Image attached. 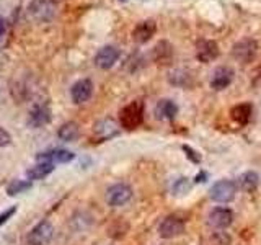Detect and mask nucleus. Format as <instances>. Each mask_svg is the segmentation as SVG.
<instances>
[{
	"instance_id": "nucleus-28",
	"label": "nucleus",
	"mask_w": 261,
	"mask_h": 245,
	"mask_svg": "<svg viewBox=\"0 0 261 245\" xmlns=\"http://www.w3.org/2000/svg\"><path fill=\"white\" fill-rule=\"evenodd\" d=\"M253 87H261V67L255 72V77H253Z\"/></svg>"
},
{
	"instance_id": "nucleus-13",
	"label": "nucleus",
	"mask_w": 261,
	"mask_h": 245,
	"mask_svg": "<svg viewBox=\"0 0 261 245\" xmlns=\"http://www.w3.org/2000/svg\"><path fill=\"white\" fill-rule=\"evenodd\" d=\"M75 159V154L65 149H53L47 152L38 154L36 160L38 162H51V163H67Z\"/></svg>"
},
{
	"instance_id": "nucleus-11",
	"label": "nucleus",
	"mask_w": 261,
	"mask_h": 245,
	"mask_svg": "<svg viewBox=\"0 0 261 245\" xmlns=\"http://www.w3.org/2000/svg\"><path fill=\"white\" fill-rule=\"evenodd\" d=\"M233 76H235L233 69L227 67V65H220V67H217L214 72H212L211 87L214 90H224L233 82Z\"/></svg>"
},
{
	"instance_id": "nucleus-21",
	"label": "nucleus",
	"mask_w": 261,
	"mask_h": 245,
	"mask_svg": "<svg viewBox=\"0 0 261 245\" xmlns=\"http://www.w3.org/2000/svg\"><path fill=\"white\" fill-rule=\"evenodd\" d=\"M259 185V177L255 172H245V174L240 177V186L243 191L253 193Z\"/></svg>"
},
{
	"instance_id": "nucleus-8",
	"label": "nucleus",
	"mask_w": 261,
	"mask_h": 245,
	"mask_svg": "<svg viewBox=\"0 0 261 245\" xmlns=\"http://www.w3.org/2000/svg\"><path fill=\"white\" fill-rule=\"evenodd\" d=\"M119 49L118 47H114V46H103L100 51L96 53L95 56V65L96 67H100L103 70H108L111 69L114 64L118 62L119 59Z\"/></svg>"
},
{
	"instance_id": "nucleus-10",
	"label": "nucleus",
	"mask_w": 261,
	"mask_h": 245,
	"mask_svg": "<svg viewBox=\"0 0 261 245\" xmlns=\"http://www.w3.org/2000/svg\"><path fill=\"white\" fill-rule=\"evenodd\" d=\"M196 56L204 64H209L219 56V46L212 39H199L196 44Z\"/></svg>"
},
{
	"instance_id": "nucleus-5",
	"label": "nucleus",
	"mask_w": 261,
	"mask_h": 245,
	"mask_svg": "<svg viewBox=\"0 0 261 245\" xmlns=\"http://www.w3.org/2000/svg\"><path fill=\"white\" fill-rule=\"evenodd\" d=\"M54 235V227L49 220H41L31 229L28 235V243L30 245H49Z\"/></svg>"
},
{
	"instance_id": "nucleus-19",
	"label": "nucleus",
	"mask_w": 261,
	"mask_h": 245,
	"mask_svg": "<svg viewBox=\"0 0 261 245\" xmlns=\"http://www.w3.org/2000/svg\"><path fill=\"white\" fill-rule=\"evenodd\" d=\"M54 170V163L51 162H38L36 165H33L31 168L27 170V177L30 180H41L47 177Z\"/></svg>"
},
{
	"instance_id": "nucleus-22",
	"label": "nucleus",
	"mask_w": 261,
	"mask_h": 245,
	"mask_svg": "<svg viewBox=\"0 0 261 245\" xmlns=\"http://www.w3.org/2000/svg\"><path fill=\"white\" fill-rule=\"evenodd\" d=\"M230 243H232L230 235H228L227 232H222V231L211 232L202 242V245H230Z\"/></svg>"
},
{
	"instance_id": "nucleus-14",
	"label": "nucleus",
	"mask_w": 261,
	"mask_h": 245,
	"mask_svg": "<svg viewBox=\"0 0 261 245\" xmlns=\"http://www.w3.org/2000/svg\"><path fill=\"white\" fill-rule=\"evenodd\" d=\"M178 113V106L175 102L168 100V98H165V100H160L157 103V106H155V116H157L160 121H171Z\"/></svg>"
},
{
	"instance_id": "nucleus-23",
	"label": "nucleus",
	"mask_w": 261,
	"mask_h": 245,
	"mask_svg": "<svg viewBox=\"0 0 261 245\" xmlns=\"http://www.w3.org/2000/svg\"><path fill=\"white\" fill-rule=\"evenodd\" d=\"M127 231H129V224L121 217L111 223V226L108 227V234L113 239H121V237H124L127 234Z\"/></svg>"
},
{
	"instance_id": "nucleus-27",
	"label": "nucleus",
	"mask_w": 261,
	"mask_h": 245,
	"mask_svg": "<svg viewBox=\"0 0 261 245\" xmlns=\"http://www.w3.org/2000/svg\"><path fill=\"white\" fill-rule=\"evenodd\" d=\"M15 212H16V206H12L10 209L4 211L2 214H0V226H4V224L7 223V220L15 214Z\"/></svg>"
},
{
	"instance_id": "nucleus-29",
	"label": "nucleus",
	"mask_w": 261,
	"mask_h": 245,
	"mask_svg": "<svg viewBox=\"0 0 261 245\" xmlns=\"http://www.w3.org/2000/svg\"><path fill=\"white\" fill-rule=\"evenodd\" d=\"M183 149H185V151L188 152V157H190V159H193V162H196V163H198V162L201 160V159H198V157H194V154H196V152H194V151H191L190 147H186V145H185Z\"/></svg>"
},
{
	"instance_id": "nucleus-15",
	"label": "nucleus",
	"mask_w": 261,
	"mask_h": 245,
	"mask_svg": "<svg viewBox=\"0 0 261 245\" xmlns=\"http://www.w3.org/2000/svg\"><path fill=\"white\" fill-rule=\"evenodd\" d=\"M153 61L163 65V64H170L171 62V57H173V47L168 43V41H160V43L155 44L153 47Z\"/></svg>"
},
{
	"instance_id": "nucleus-26",
	"label": "nucleus",
	"mask_w": 261,
	"mask_h": 245,
	"mask_svg": "<svg viewBox=\"0 0 261 245\" xmlns=\"http://www.w3.org/2000/svg\"><path fill=\"white\" fill-rule=\"evenodd\" d=\"M12 142V136L8 134V131L0 126V147H5Z\"/></svg>"
},
{
	"instance_id": "nucleus-17",
	"label": "nucleus",
	"mask_w": 261,
	"mask_h": 245,
	"mask_svg": "<svg viewBox=\"0 0 261 245\" xmlns=\"http://www.w3.org/2000/svg\"><path fill=\"white\" fill-rule=\"evenodd\" d=\"M119 133V129H118V125L114 122L113 119H101V121H98L96 125H95V134L100 137V139H110L113 136H116Z\"/></svg>"
},
{
	"instance_id": "nucleus-25",
	"label": "nucleus",
	"mask_w": 261,
	"mask_h": 245,
	"mask_svg": "<svg viewBox=\"0 0 261 245\" xmlns=\"http://www.w3.org/2000/svg\"><path fill=\"white\" fill-rule=\"evenodd\" d=\"M188 190H190V182H188V178H179L173 186L175 194H178V193L185 194V193H188Z\"/></svg>"
},
{
	"instance_id": "nucleus-3",
	"label": "nucleus",
	"mask_w": 261,
	"mask_h": 245,
	"mask_svg": "<svg viewBox=\"0 0 261 245\" xmlns=\"http://www.w3.org/2000/svg\"><path fill=\"white\" fill-rule=\"evenodd\" d=\"M237 185L232 180H219L209 190V198L216 203H228L235 198Z\"/></svg>"
},
{
	"instance_id": "nucleus-4",
	"label": "nucleus",
	"mask_w": 261,
	"mask_h": 245,
	"mask_svg": "<svg viewBox=\"0 0 261 245\" xmlns=\"http://www.w3.org/2000/svg\"><path fill=\"white\" fill-rule=\"evenodd\" d=\"M130 198H133V190L126 183H116L110 186L106 191V203L113 208L124 206L126 203L130 201Z\"/></svg>"
},
{
	"instance_id": "nucleus-20",
	"label": "nucleus",
	"mask_w": 261,
	"mask_h": 245,
	"mask_svg": "<svg viewBox=\"0 0 261 245\" xmlns=\"http://www.w3.org/2000/svg\"><path fill=\"white\" fill-rule=\"evenodd\" d=\"M79 126H77V122H73V121H69V122H64V125L59 128V137L62 139V141L65 142H72V141H75V139L79 137Z\"/></svg>"
},
{
	"instance_id": "nucleus-2",
	"label": "nucleus",
	"mask_w": 261,
	"mask_h": 245,
	"mask_svg": "<svg viewBox=\"0 0 261 245\" xmlns=\"http://www.w3.org/2000/svg\"><path fill=\"white\" fill-rule=\"evenodd\" d=\"M258 53V43L253 38H243L239 39L232 47V56L237 62L248 64L253 62Z\"/></svg>"
},
{
	"instance_id": "nucleus-12",
	"label": "nucleus",
	"mask_w": 261,
	"mask_h": 245,
	"mask_svg": "<svg viewBox=\"0 0 261 245\" xmlns=\"http://www.w3.org/2000/svg\"><path fill=\"white\" fill-rule=\"evenodd\" d=\"M155 31H157V24H155V21L144 20L136 24V28L133 31V39L137 44H144L147 41H150V38L155 35Z\"/></svg>"
},
{
	"instance_id": "nucleus-24",
	"label": "nucleus",
	"mask_w": 261,
	"mask_h": 245,
	"mask_svg": "<svg viewBox=\"0 0 261 245\" xmlns=\"http://www.w3.org/2000/svg\"><path fill=\"white\" fill-rule=\"evenodd\" d=\"M31 188V182H27V180H13V182L7 186V193L10 196L15 194H21L24 191H28Z\"/></svg>"
},
{
	"instance_id": "nucleus-18",
	"label": "nucleus",
	"mask_w": 261,
	"mask_h": 245,
	"mask_svg": "<svg viewBox=\"0 0 261 245\" xmlns=\"http://www.w3.org/2000/svg\"><path fill=\"white\" fill-rule=\"evenodd\" d=\"M251 105L250 103H240V105H235L233 108L230 110V116L235 122L239 125H247L251 118Z\"/></svg>"
},
{
	"instance_id": "nucleus-7",
	"label": "nucleus",
	"mask_w": 261,
	"mask_h": 245,
	"mask_svg": "<svg viewBox=\"0 0 261 245\" xmlns=\"http://www.w3.org/2000/svg\"><path fill=\"white\" fill-rule=\"evenodd\" d=\"M232 223H233V212L228 208H214L207 216V224L214 229V231L225 229Z\"/></svg>"
},
{
	"instance_id": "nucleus-30",
	"label": "nucleus",
	"mask_w": 261,
	"mask_h": 245,
	"mask_svg": "<svg viewBox=\"0 0 261 245\" xmlns=\"http://www.w3.org/2000/svg\"><path fill=\"white\" fill-rule=\"evenodd\" d=\"M4 33H5V20H4V16H0V39H2Z\"/></svg>"
},
{
	"instance_id": "nucleus-6",
	"label": "nucleus",
	"mask_w": 261,
	"mask_h": 245,
	"mask_svg": "<svg viewBox=\"0 0 261 245\" xmlns=\"http://www.w3.org/2000/svg\"><path fill=\"white\" fill-rule=\"evenodd\" d=\"M185 232V220L178 216H167L159 226V235L162 239H173Z\"/></svg>"
},
{
	"instance_id": "nucleus-9",
	"label": "nucleus",
	"mask_w": 261,
	"mask_h": 245,
	"mask_svg": "<svg viewBox=\"0 0 261 245\" xmlns=\"http://www.w3.org/2000/svg\"><path fill=\"white\" fill-rule=\"evenodd\" d=\"M92 93H93V84H92V80H88V79H82V80L75 82L70 88L72 102L77 105L88 102Z\"/></svg>"
},
{
	"instance_id": "nucleus-1",
	"label": "nucleus",
	"mask_w": 261,
	"mask_h": 245,
	"mask_svg": "<svg viewBox=\"0 0 261 245\" xmlns=\"http://www.w3.org/2000/svg\"><path fill=\"white\" fill-rule=\"evenodd\" d=\"M142 119H144V105L141 102H130L119 113L121 126L129 131L141 126Z\"/></svg>"
},
{
	"instance_id": "nucleus-16",
	"label": "nucleus",
	"mask_w": 261,
	"mask_h": 245,
	"mask_svg": "<svg viewBox=\"0 0 261 245\" xmlns=\"http://www.w3.org/2000/svg\"><path fill=\"white\" fill-rule=\"evenodd\" d=\"M49 119H51V113H49V110L46 108L44 105H38L30 111L28 122L31 126H35V128H41V126L47 125Z\"/></svg>"
}]
</instances>
